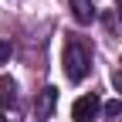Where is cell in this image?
<instances>
[{
    "instance_id": "7a4b0ae2",
    "label": "cell",
    "mask_w": 122,
    "mask_h": 122,
    "mask_svg": "<svg viewBox=\"0 0 122 122\" xmlns=\"http://www.w3.org/2000/svg\"><path fill=\"white\" fill-rule=\"evenodd\" d=\"M98 109H102L98 95H81L78 102L71 105V119H75V122H92V119L98 115Z\"/></svg>"
},
{
    "instance_id": "277c9868",
    "label": "cell",
    "mask_w": 122,
    "mask_h": 122,
    "mask_svg": "<svg viewBox=\"0 0 122 122\" xmlns=\"http://www.w3.org/2000/svg\"><path fill=\"white\" fill-rule=\"evenodd\" d=\"M54 105H58V88H41L37 92V98H34V115L37 119H48L51 112H54Z\"/></svg>"
},
{
    "instance_id": "9c48e42d",
    "label": "cell",
    "mask_w": 122,
    "mask_h": 122,
    "mask_svg": "<svg viewBox=\"0 0 122 122\" xmlns=\"http://www.w3.org/2000/svg\"><path fill=\"white\" fill-rule=\"evenodd\" d=\"M119 14H122V0H119Z\"/></svg>"
},
{
    "instance_id": "ba28073f",
    "label": "cell",
    "mask_w": 122,
    "mask_h": 122,
    "mask_svg": "<svg viewBox=\"0 0 122 122\" xmlns=\"http://www.w3.org/2000/svg\"><path fill=\"white\" fill-rule=\"evenodd\" d=\"M119 65H122V61H119ZM115 85L122 88V71H115Z\"/></svg>"
},
{
    "instance_id": "8992f818",
    "label": "cell",
    "mask_w": 122,
    "mask_h": 122,
    "mask_svg": "<svg viewBox=\"0 0 122 122\" xmlns=\"http://www.w3.org/2000/svg\"><path fill=\"white\" fill-rule=\"evenodd\" d=\"M10 54H14L10 41H0V65H4V61H10Z\"/></svg>"
},
{
    "instance_id": "6da1fadb",
    "label": "cell",
    "mask_w": 122,
    "mask_h": 122,
    "mask_svg": "<svg viewBox=\"0 0 122 122\" xmlns=\"http://www.w3.org/2000/svg\"><path fill=\"white\" fill-rule=\"evenodd\" d=\"M92 68V58H88V48L78 41V37H68L65 41V75L71 81H81Z\"/></svg>"
},
{
    "instance_id": "3957f363",
    "label": "cell",
    "mask_w": 122,
    "mask_h": 122,
    "mask_svg": "<svg viewBox=\"0 0 122 122\" xmlns=\"http://www.w3.org/2000/svg\"><path fill=\"white\" fill-rule=\"evenodd\" d=\"M0 88H4L0 115H4V122H17V85H14L10 78H4V81H0Z\"/></svg>"
},
{
    "instance_id": "52a82bcc",
    "label": "cell",
    "mask_w": 122,
    "mask_h": 122,
    "mask_svg": "<svg viewBox=\"0 0 122 122\" xmlns=\"http://www.w3.org/2000/svg\"><path fill=\"white\" fill-rule=\"evenodd\" d=\"M122 112V102H109V105H105V115H119Z\"/></svg>"
},
{
    "instance_id": "5b68a950",
    "label": "cell",
    "mask_w": 122,
    "mask_h": 122,
    "mask_svg": "<svg viewBox=\"0 0 122 122\" xmlns=\"http://www.w3.org/2000/svg\"><path fill=\"white\" fill-rule=\"evenodd\" d=\"M71 14L78 24H92L95 20V7H92V0H71Z\"/></svg>"
}]
</instances>
